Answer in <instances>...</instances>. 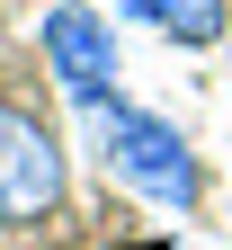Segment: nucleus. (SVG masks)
Instances as JSON below:
<instances>
[{
    "label": "nucleus",
    "instance_id": "f257e3e1",
    "mask_svg": "<svg viewBox=\"0 0 232 250\" xmlns=\"http://www.w3.org/2000/svg\"><path fill=\"white\" fill-rule=\"evenodd\" d=\"M98 161H107V179L116 188H134L143 206H170V214H188L196 197H206V161L188 152V134L170 116H152V107H107L98 116Z\"/></svg>",
    "mask_w": 232,
    "mask_h": 250
},
{
    "label": "nucleus",
    "instance_id": "f03ea898",
    "mask_svg": "<svg viewBox=\"0 0 232 250\" xmlns=\"http://www.w3.org/2000/svg\"><path fill=\"white\" fill-rule=\"evenodd\" d=\"M45 81H54L81 116H107V107H116V81H125L116 27L98 18L89 0H45Z\"/></svg>",
    "mask_w": 232,
    "mask_h": 250
},
{
    "label": "nucleus",
    "instance_id": "7ed1b4c3",
    "mask_svg": "<svg viewBox=\"0 0 232 250\" xmlns=\"http://www.w3.org/2000/svg\"><path fill=\"white\" fill-rule=\"evenodd\" d=\"M63 143L45 134L18 99H0V224H45L63 214Z\"/></svg>",
    "mask_w": 232,
    "mask_h": 250
},
{
    "label": "nucleus",
    "instance_id": "20e7f679",
    "mask_svg": "<svg viewBox=\"0 0 232 250\" xmlns=\"http://www.w3.org/2000/svg\"><path fill=\"white\" fill-rule=\"evenodd\" d=\"M223 27H232L223 0H170V9H161V36H170V45H196V54L223 45Z\"/></svg>",
    "mask_w": 232,
    "mask_h": 250
},
{
    "label": "nucleus",
    "instance_id": "39448f33",
    "mask_svg": "<svg viewBox=\"0 0 232 250\" xmlns=\"http://www.w3.org/2000/svg\"><path fill=\"white\" fill-rule=\"evenodd\" d=\"M161 9L170 0H116V18H143V27H161Z\"/></svg>",
    "mask_w": 232,
    "mask_h": 250
}]
</instances>
